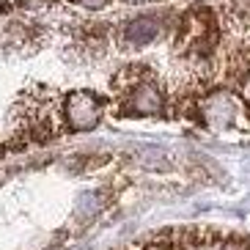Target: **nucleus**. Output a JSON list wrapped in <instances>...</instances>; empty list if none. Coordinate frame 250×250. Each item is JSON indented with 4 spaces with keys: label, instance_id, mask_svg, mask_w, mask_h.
I'll return each mask as SVG.
<instances>
[{
    "label": "nucleus",
    "instance_id": "obj_1",
    "mask_svg": "<svg viewBox=\"0 0 250 250\" xmlns=\"http://www.w3.org/2000/svg\"><path fill=\"white\" fill-rule=\"evenodd\" d=\"M66 124L77 132L83 129H94L102 118V99L94 96L91 91H74V94L66 96Z\"/></svg>",
    "mask_w": 250,
    "mask_h": 250
},
{
    "label": "nucleus",
    "instance_id": "obj_2",
    "mask_svg": "<svg viewBox=\"0 0 250 250\" xmlns=\"http://www.w3.org/2000/svg\"><path fill=\"white\" fill-rule=\"evenodd\" d=\"M201 118L209 129H228L239 118V102L228 91H214L201 102Z\"/></svg>",
    "mask_w": 250,
    "mask_h": 250
},
{
    "label": "nucleus",
    "instance_id": "obj_3",
    "mask_svg": "<svg viewBox=\"0 0 250 250\" xmlns=\"http://www.w3.org/2000/svg\"><path fill=\"white\" fill-rule=\"evenodd\" d=\"M124 104H126L124 110L129 113V116H160L162 107H165L160 88L148 80H140L138 85H132L129 94H126Z\"/></svg>",
    "mask_w": 250,
    "mask_h": 250
},
{
    "label": "nucleus",
    "instance_id": "obj_4",
    "mask_svg": "<svg viewBox=\"0 0 250 250\" xmlns=\"http://www.w3.org/2000/svg\"><path fill=\"white\" fill-rule=\"evenodd\" d=\"M160 36V20L157 17H138L124 28V42L132 47H143Z\"/></svg>",
    "mask_w": 250,
    "mask_h": 250
},
{
    "label": "nucleus",
    "instance_id": "obj_5",
    "mask_svg": "<svg viewBox=\"0 0 250 250\" xmlns=\"http://www.w3.org/2000/svg\"><path fill=\"white\" fill-rule=\"evenodd\" d=\"M22 8H30V11H36V8H44V6H50L52 0H17Z\"/></svg>",
    "mask_w": 250,
    "mask_h": 250
},
{
    "label": "nucleus",
    "instance_id": "obj_6",
    "mask_svg": "<svg viewBox=\"0 0 250 250\" xmlns=\"http://www.w3.org/2000/svg\"><path fill=\"white\" fill-rule=\"evenodd\" d=\"M74 3H80V6H85V8H102V6H107V0H74Z\"/></svg>",
    "mask_w": 250,
    "mask_h": 250
},
{
    "label": "nucleus",
    "instance_id": "obj_7",
    "mask_svg": "<svg viewBox=\"0 0 250 250\" xmlns=\"http://www.w3.org/2000/svg\"><path fill=\"white\" fill-rule=\"evenodd\" d=\"M245 96H248V102H250V77L245 80Z\"/></svg>",
    "mask_w": 250,
    "mask_h": 250
},
{
    "label": "nucleus",
    "instance_id": "obj_8",
    "mask_svg": "<svg viewBox=\"0 0 250 250\" xmlns=\"http://www.w3.org/2000/svg\"><path fill=\"white\" fill-rule=\"evenodd\" d=\"M124 3H132V6H140V3H148V0H124Z\"/></svg>",
    "mask_w": 250,
    "mask_h": 250
}]
</instances>
